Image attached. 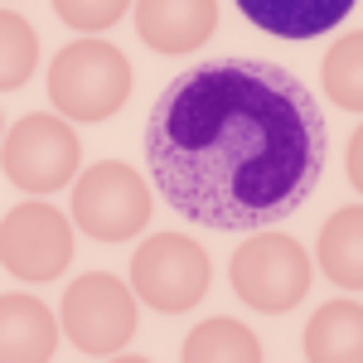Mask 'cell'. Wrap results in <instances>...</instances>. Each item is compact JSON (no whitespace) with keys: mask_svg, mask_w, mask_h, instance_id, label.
Segmentation results:
<instances>
[{"mask_svg":"<svg viewBox=\"0 0 363 363\" xmlns=\"http://www.w3.org/2000/svg\"><path fill=\"white\" fill-rule=\"evenodd\" d=\"M184 363H257L262 359V339L238 320H208L179 349Z\"/></svg>","mask_w":363,"mask_h":363,"instance_id":"5bb4252c","label":"cell"},{"mask_svg":"<svg viewBox=\"0 0 363 363\" xmlns=\"http://www.w3.org/2000/svg\"><path fill=\"white\" fill-rule=\"evenodd\" d=\"M78 136L63 116H20L5 136V179L25 194H54L78 174Z\"/></svg>","mask_w":363,"mask_h":363,"instance_id":"52a82bcc","label":"cell"},{"mask_svg":"<svg viewBox=\"0 0 363 363\" xmlns=\"http://www.w3.org/2000/svg\"><path fill=\"white\" fill-rule=\"evenodd\" d=\"M344 165H349V184L363 194V126L349 136V155H344Z\"/></svg>","mask_w":363,"mask_h":363,"instance_id":"ac0fdd59","label":"cell"},{"mask_svg":"<svg viewBox=\"0 0 363 363\" xmlns=\"http://www.w3.org/2000/svg\"><path fill=\"white\" fill-rule=\"evenodd\" d=\"M320 267L344 291H363V203L330 213L320 228Z\"/></svg>","mask_w":363,"mask_h":363,"instance_id":"4fadbf2b","label":"cell"},{"mask_svg":"<svg viewBox=\"0 0 363 363\" xmlns=\"http://www.w3.org/2000/svg\"><path fill=\"white\" fill-rule=\"evenodd\" d=\"M0 257H5V272L25 281H54L68 262H73V228L68 218L29 199L20 208L5 213V228H0Z\"/></svg>","mask_w":363,"mask_h":363,"instance_id":"ba28073f","label":"cell"},{"mask_svg":"<svg viewBox=\"0 0 363 363\" xmlns=\"http://www.w3.org/2000/svg\"><path fill=\"white\" fill-rule=\"evenodd\" d=\"M63 330L87 359L126 349L136 335V301L126 281L107 272H87L63 291Z\"/></svg>","mask_w":363,"mask_h":363,"instance_id":"8992f818","label":"cell"},{"mask_svg":"<svg viewBox=\"0 0 363 363\" xmlns=\"http://www.w3.org/2000/svg\"><path fill=\"white\" fill-rule=\"evenodd\" d=\"M131 97V63L107 39H73L54 54L49 68V102L73 121H107Z\"/></svg>","mask_w":363,"mask_h":363,"instance_id":"7a4b0ae2","label":"cell"},{"mask_svg":"<svg viewBox=\"0 0 363 363\" xmlns=\"http://www.w3.org/2000/svg\"><path fill=\"white\" fill-rule=\"evenodd\" d=\"M73 218L97 242H126L150 223V189L131 165L102 160L73 189Z\"/></svg>","mask_w":363,"mask_h":363,"instance_id":"5b68a950","label":"cell"},{"mask_svg":"<svg viewBox=\"0 0 363 363\" xmlns=\"http://www.w3.org/2000/svg\"><path fill=\"white\" fill-rule=\"evenodd\" d=\"M320 78H325V92H330L335 107L363 112V29L335 39V49L320 63Z\"/></svg>","mask_w":363,"mask_h":363,"instance_id":"9a60e30c","label":"cell"},{"mask_svg":"<svg viewBox=\"0 0 363 363\" xmlns=\"http://www.w3.org/2000/svg\"><path fill=\"white\" fill-rule=\"evenodd\" d=\"M136 29L155 54H194L218 29V0H136Z\"/></svg>","mask_w":363,"mask_h":363,"instance_id":"9c48e42d","label":"cell"},{"mask_svg":"<svg viewBox=\"0 0 363 363\" xmlns=\"http://www.w3.org/2000/svg\"><path fill=\"white\" fill-rule=\"evenodd\" d=\"M140 150L179 218L213 233H262L296 218L320 189L330 126L291 68L228 54L169 78Z\"/></svg>","mask_w":363,"mask_h":363,"instance_id":"6da1fadb","label":"cell"},{"mask_svg":"<svg viewBox=\"0 0 363 363\" xmlns=\"http://www.w3.org/2000/svg\"><path fill=\"white\" fill-rule=\"evenodd\" d=\"M208 277H213L208 252L184 233H155L131 257V291L160 315L194 310L208 296Z\"/></svg>","mask_w":363,"mask_h":363,"instance_id":"277c9868","label":"cell"},{"mask_svg":"<svg viewBox=\"0 0 363 363\" xmlns=\"http://www.w3.org/2000/svg\"><path fill=\"white\" fill-rule=\"evenodd\" d=\"M233 291L238 301H247V310L262 315H286L291 306H301L310 291V257L296 238L286 233H252L242 247L233 252Z\"/></svg>","mask_w":363,"mask_h":363,"instance_id":"3957f363","label":"cell"},{"mask_svg":"<svg viewBox=\"0 0 363 363\" xmlns=\"http://www.w3.org/2000/svg\"><path fill=\"white\" fill-rule=\"evenodd\" d=\"M359 0H238V10L272 39H320L325 29H335Z\"/></svg>","mask_w":363,"mask_h":363,"instance_id":"30bf717a","label":"cell"},{"mask_svg":"<svg viewBox=\"0 0 363 363\" xmlns=\"http://www.w3.org/2000/svg\"><path fill=\"white\" fill-rule=\"evenodd\" d=\"M0 320H5V335H0V354L10 363H44L54 359L58 349V325L49 306H39L34 296H5L0 301Z\"/></svg>","mask_w":363,"mask_h":363,"instance_id":"8fae6325","label":"cell"},{"mask_svg":"<svg viewBox=\"0 0 363 363\" xmlns=\"http://www.w3.org/2000/svg\"><path fill=\"white\" fill-rule=\"evenodd\" d=\"M306 359L310 363H363V306L330 301L306 325Z\"/></svg>","mask_w":363,"mask_h":363,"instance_id":"7c38bea8","label":"cell"},{"mask_svg":"<svg viewBox=\"0 0 363 363\" xmlns=\"http://www.w3.org/2000/svg\"><path fill=\"white\" fill-rule=\"evenodd\" d=\"M0 39H5V63H0V87L5 92H20L34 73V58H39V39H34V25L25 15L5 10L0 15Z\"/></svg>","mask_w":363,"mask_h":363,"instance_id":"2e32d148","label":"cell"},{"mask_svg":"<svg viewBox=\"0 0 363 363\" xmlns=\"http://www.w3.org/2000/svg\"><path fill=\"white\" fill-rule=\"evenodd\" d=\"M126 10H131V0H54V15L68 29H83V34L112 29Z\"/></svg>","mask_w":363,"mask_h":363,"instance_id":"e0dca14e","label":"cell"}]
</instances>
